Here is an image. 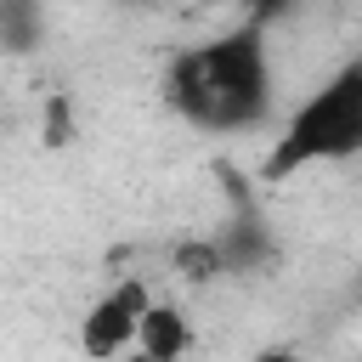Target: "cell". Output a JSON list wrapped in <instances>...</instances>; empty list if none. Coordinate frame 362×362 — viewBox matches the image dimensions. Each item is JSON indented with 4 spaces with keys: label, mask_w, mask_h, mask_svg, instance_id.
<instances>
[{
    "label": "cell",
    "mask_w": 362,
    "mask_h": 362,
    "mask_svg": "<svg viewBox=\"0 0 362 362\" xmlns=\"http://www.w3.org/2000/svg\"><path fill=\"white\" fill-rule=\"evenodd\" d=\"M192 345V328H187V311H175V305H164V300H153L147 305V317H141V334H136V351L141 356H181Z\"/></svg>",
    "instance_id": "277c9868"
},
{
    "label": "cell",
    "mask_w": 362,
    "mask_h": 362,
    "mask_svg": "<svg viewBox=\"0 0 362 362\" xmlns=\"http://www.w3.org/2000/svg\"><path fill=\"white\" fill-rule=\"evenodd\" d=\"M272 40L260 23H243L221 40L181 51L164 74L170 107L198 130H249L272 113Z\"/></svg>",
    "instance_id": "6da1fadb"
},
{
    "label": "cell",
    "mask_w": 362,
    "mask_h": 362,
    "mask_svg": "<svg viewBox=\"0 0 362 362\" xmlns=\"http://www.w3.org/2000/svg\"><path fill=\"white\" fill-rule=\"evenodd\" d=\"M351 153H362V62L334 68L322 85H311L300 96V107L283 119L260 175L266 181H288L300 170L339 164Z\"/></svg>",
    "instance_id": "7a4b0ae2"
},
{
    "label": "cell",
    "mask_w": 362,
    "mask_h": 362,
    "mask_svg": "<svg viewBox=\"0 0 362 362\" xmlns=\"http://www.w3.org/2000/svg\"><path fill=\"white\" fill-rule=\"evenodd\" d=\"M232 6H255V11H272V6H283V0H232Z\"/></svg>",
    "instance_id": "5b68a950"
},
{
    "label": "cell",
    "mask_w": 362,
    "mask_h": 362,
    "mask_svg": "<svg viewBox=\"0 0 362 362\" xmlns=\"http://www.w3.org/2000/svg\"><path fill=\"white\" fill-rule=\"evenodd\" d=\"M147 305H153V288H147L141 277H119L113 288H102V294L90 300V311H85V322H79V345H85L90 356H119V351H130L136 334H141Z\"/></svg>",
    "instance_id": "3957f363"
}]
</instances>
